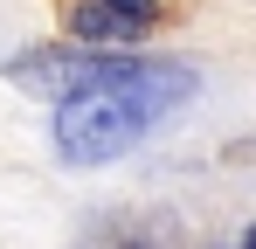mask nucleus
<instances>
[{
	"instance_id": "7ed1b4c3",
	"label": "nucleus",
	"mask_w": 256,
	"mask_h": 249,
	"mask_svg": "<svg viewBox=\"0 0 256 249\" xmlns=\"http://www.w3.org/2000/svg\"><path fill=\"white\" fill-rule=\"evenodd\" d=\"M62 28L84 48L118 56V48H138L160 28V0H62Z\"/></svg>"
},
{
	"instance_id": "f257e3e1",
	"label": "nucleus",
	"mask_w": 256,
	"mask_h": 249,
	"mask_svg": "<svg viewBox=\"0 0 256 249\" xmlns=\"http://www.w3.org/2000/svg\"><path fill=\"white\" fill-rule=\"evenodd\" d=\"M194 90H201V76H194L187 62L132 56L111 83H97L84 97L56 104V160L62 166H111V160H125L132 146L166 118V111H180Z\"/></svg>"
},
{
	"instance_id": "f03ea898",
	"label": "nucleus",
	"mask_w": 256,
	"mask_h": 249,
	"mask_svg": "<svg viewBox=\"0 0 256 249\" xmlns=\"http://www.w3.org/2000/svg\"><path fill=\"white\" fill-rule=\"evenodd\" d=\"M125 62H132V56H104V48H70V42H56V48H21V56L7 62V76L21 83L28 97L70 104V97L97 90V83H111Z\"/></svg>"
},
{
	"instance_id": "20e7f679",
	"label": "nucleus",
	"mask_w": 256,
	"mask_h": 249,
	"mask_svg": "<svg viewBox=\"0 0 256 249\" xmlns=\"http://www.w3.org/2000/svg\"><path fill=\"white\" fill-rule=\"evenodd\" d=\"M125 249H160V242H125Z\"/></svg>"
},
{
	"instance_id": "39448f33",
	"label": "nucleus",
	"mask_w": 256,
	"mask_h": 249,
	"mask_svg": "<svg viewBox=\"0 0 256 249\" xmlns=\"http://www.w3.org/2000/svg\"><path fill=\"white\" fill-rule=\"evenodd\" d=\"M242 249H256V228H250V242H242Z\"/></svg>"
}]
</instances>
